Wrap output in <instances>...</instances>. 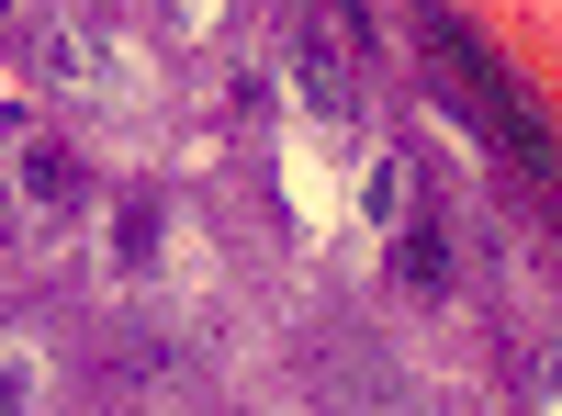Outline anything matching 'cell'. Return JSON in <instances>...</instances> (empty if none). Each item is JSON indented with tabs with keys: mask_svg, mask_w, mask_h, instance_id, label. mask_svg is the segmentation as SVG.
I'll return each mask as SVG.
<instances>
[{
	"mask_svg": "<svg viewBox=\"0 0 562 416\" xmlns=\"http://www.w3.org/2000/svg\"><path fill=\"white\" fill-rule=\"evenodd\" d=\"M428 57L450 68V90H461V113H473V124H484V135H495V147L518 158V169H540V158H551V135H540V113L518 102V79H506V68L484 57V34H473V23H450V12H428Z\"/></svg>",
	"mask_w": 562,
	"mask_h": 416,
	"instance_id": "1",
	"label": "cell"
},
{
	"mask_svg": "<svg viewBox=\"0 0 562 416\" xmlns=\"http://www.w3.org/2000/svg\"><path fill=\"white\" fill-rule=\"evenodd\" d=\"M293 68H304V102H315V113H349V68L326 57V34H304V45H293Z\"/></svg>",
	"mask_w": 562,
	"mask_h": 416,
	"instance_id": "2",
	"label": "cell"
},
{
	"mask_svg": "<svg viewBox=\"0 0 562 416\" xmlns=\"http://www.w3.org/2000/svg\"><path fill=\"white\" fill-rule=\"evenodd\" d=\"M23 192L34 203H79V158L68 147H23Z\"/></svg>",
	"mask_w": 562,
	"mask_h": 416,
	"instance_id": "3",
	"label": "cell"
},
{
	"mask_svg": "<svg viewBox=\"0 0 562 416\" xmlns=\"http://www.w3.org/2000/svg\"><path fill=\"white\" fill-rule=\"evenodd\" d=\"M394 270H405V282H439V270H450L439 225H405V237H394Z\"/></svg>",
	"mask_w": 562,
	"mask_h": 416,
	"instance_id": "4",
	"label": "cell"
},
{
	"mask_svg": "<svg viewBox=\"0 0 562 416\" xmlns=\"http://www.w3.org/2000/svg\"><path fill=\"white\" fill-rule=\"evenodd\" d=\"M147 248H158V203L135 192V203H124V225H113V259H124V270H147Z\"/></svg>",
	"mask_w": 562,
	"mask_h": 416,
	"instance_id": "5",
	"label": "cell"
}]
</instances>
